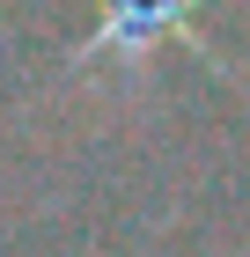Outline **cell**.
Masks as SVG:
<instances>
[{
    "instance_id": "1",
    "label": "cell",
    "mask_w": 250,
    "mask_h": 257,
    "mask_svg": "<svg viewBox=\"0 0 250 257\" xmlns=\"http://www.w3.org/2000/svg\"><path fill=\"white\" fill-rule=\"evenodd\" d=\"M192 8L199 0H103L96 15V37L81 44V59H111V52H125V59H140L147 44L162 37H192Z\"/></svg>"
}]
</instances>
